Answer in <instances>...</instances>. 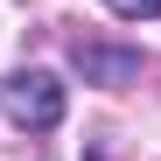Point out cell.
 Here are the masks:
<instances>
[{
	"instance_id": "7a4b0ae2",
	"label": "cell",
	"mask_w": 161,
	"mask_h": 161,
	"mask_svg": "<svg viewBox=\"0 0 161 161\" xmlns=\"http://www.w3.org/2000/svg\"><path fill=\"white\" fill-rule=\"evenodd\" d=\"M77 77L84 84H133L140 77V49H98V42H77Z\"/></svg>"
},
{
	"instance_id": "3957f363",
	"label": "cell",
	"mask_w": 161,
	"mask_h": 161,
	"mask_svg": "<svg viewBox=\"0 0 161 161\" xmlns=\"http://www.w3.org/2000/svg\"><path fill=\"white\" fill-rule=\"evenodd\" d=\"M105 7H112L119 21H154V14H161V0H105Z\"/></svg>"
},
{
	"instance_id": "6da1fadb",
	"label": "cell",
	"mask_w": 161,
	"mask_h": 161,
	"mask_svg": "<svg viewBox=\"0 0 161 161\" xmlns=\"http://www.w3.org/2000/svg\"><path fill=\"white\" fill-rule=\"evenodd\" d=\"M0 112H7L14 126H28V133H49V126L63 119L56 70H14V77H0Z\"/></svg>"
}]
</instances>
